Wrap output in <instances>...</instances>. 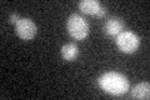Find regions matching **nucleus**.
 <instances>
[{
    "mask_svg": "<svg viewBox=\"0 0 150 100\" xmlns=\"http://www.w3.org/2000/svg\"><path fill=\"white\" fill-rule=\"evenodd\" d=\"M99 87L104 90L105 93L115 95H123L129 90V80L121 73L116 71H109V73L103 74L98 80Z\"/></svg>",
    "mask_w": 150,
    "mask_h": 100,
    "instance_id": "obj_1",
    "label": "nucleus"
},
{
    "mask_svg": "<svg viewBox=\"0 0 150 100\" xmlns=\"http://www.w3.org/2000/svg\"><path fill=\"white\" fill-rule=\"evenodd\" d=\"M67 29L73 39L83 40L89 34V24L83 16L78 15V14H73L69 16L67 21Z\"/></svg>",
    "mask_w": 150,
    "mask_h": 100,
    "instance_id": "obj_2",
    "label": "nucleus"
},
{
    "mask_svg": "<svg viewBox=\"0 0 150 100\" xmlns=\"http://www.w3.org/2000/svg\"><path fill=\"white\" fill-rule=\"evenodd\" d=\"M116 46L125 54H133L138 50L140 45V39L137 34L131 31H123L116 35Z\"/></svg>",
    "mask_w": 150,
    "mask_h": 100,
    "instance_id": "obj_3",
    "label": "nucleus"
},
{
    "mask_svg": "<svg viewBox=\"0 0 150 100\" xmlns=\"http://www.w3.org/2000/svg\"><path fill=\"white\" fill-rule=\"evenodd\" d=\"M38 28L35 23L29 18H21L15 25L16 35L23 40H31L36 34Z\"/></svg>",
    "mask_w": 150,
    "mask_h": 100,
    "instance_id": "obj_4",
    "label": "nucleus"
},
{
    "mask_svg": "<svg viewBox=\"0 0 150 100\" xmlns=\"http://www.w3.org/2000/svg\"><path fill=\"white\" fill-rule=\"evenodd\" d=\"M79 9L89 15H96L98 18H103L106 14V9L96 0H83L79 3Z\"/></svg>",
    "mask_w": 150,
    "mask_h": 100,
    "instance_id": "obj_5",
    "label": "nucleus"
},
{
    "mask_svg": "<svg viewBox=\"0 0 150 100\" xmlns=\"http://www.w3.org/2000/svg\"><path fill=\"white\" fill-rule=\"evenodd\" d=\"M124 21L120 18H110L109 20L105 23L104 25V31L108 35L110 36H115L119 35L120 33H123L124 30Z\"/></svg>",
    "mask_w": 150,
    "mask_h": 100,
    "instance_id": "obj_6",
    "label": "nucleus"
},
{
    "mask_svg": "<svg viewBox=\"0 0 150 100\" xmlns=\"http://www.w3.org/2000/svg\"><path fill=\"white\" fill-rule=\"evenodd\" d=\"M131 96L135 99H149L150 98V85L149 83H140L135 85L131 90Z\"/></svg>",
    "mask_w": 150,
    "mask_h": 100,
    "instance_id": "obj_7",
    "label": "nucleus"
},
{
    "mask_svg": "<svg viewBox=\"0 0 150 100\" xmlns=\"http://www.w3.org/2000/svg\"><path fill=\"white\" fill-rule=\"evenodd\" d=\"M79 55V48L73 44V43H69V44H65L62 48V56L64 60L67 61H73L78 58Z\"/></svg>",
    "mask_w": 150,
    "mask_h": 100,
    "instance_id": "obj_8",
    "label": "nucleus"
},
{
    "mask_svg": "<svg viewBox=\"0 0 150 100\" xmlns=\"http://www.w3.org/2000/svg\"><path fill=\"white\" fill-rule=\"evenodd\" d=\"M20 19H21V18H19L18 14H11V16H10V23L14 24V25H16L18 21L20 20Z\"/></svg>",
    "mask_w": 150,
    "mask_h": 100,
    "instance_id": "obj_9",
    "label": "nucleus"
}]
</instances>
